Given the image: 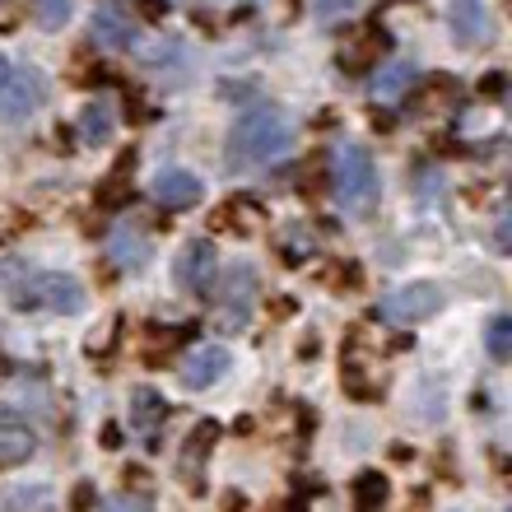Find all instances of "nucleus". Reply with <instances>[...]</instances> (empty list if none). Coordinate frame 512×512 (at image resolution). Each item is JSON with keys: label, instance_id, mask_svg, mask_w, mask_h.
I'll use <instances>...</instances> for the list:
<instances>
[{"label": "nucleus", "instance_id": "f257e3e1", "mask_svg": "<svg viewBox=\"0 0 512 512\" xmlns=\"http://www.w3.org/2000/svg\"><path fill=\"white\" fill-rule=\"evenodd\" d=\"M294 140V122L284 108H252L243 112L229 131V168L233 173H247V168H261V163H275Z\"/></svg>", "mask_w": 512, "mask_h": 512}, {"label": "nucleus", "instance_id": "f03ea898", "mask_svg": "<svg viewBox=\"0 0 512 512\" xmlns=\"http://www.w3.org/2000/svg\"><path fill=\"white\" fill-rule=\"evenodd\" d=\"M378 163L364 145H340L336 154V182H331V196L345 215H368L378 205Z\"/></svg>", "mask_w": 512, "mask_h": 512}, {"label": "nucleus", "instance_id": "7ed1b4c3", "mask_svg": "<svg viewBox=\"0 0 512 512\" xmlns=\"http://www.w3.org/2000/svg\"><path fill=\"white\" fill-rule=\"evenodd\" d=\"M14 308H42V312H61V317H75L84 308V284L66 270H42L19 289Z\"/></svg>", "mask_w": 512, "mask_h": 512}, {"label": "nucleus", "instance_id": "20e7f679", "mask_svg": "<svg viewBox=\"0 0 512 512\" xmlns=\"http://www.w3.org/2000/svg\"><path fill=\"white\" fill-rule=\"evenodd\" d=\"M256 289H261V280H256L252 266H233L224 280H215V322L224 326V331H243L247 322H252V308H256Z\"/></svg>", "mask_w": 512, "mask_h": 512}, {"label": "nucleus", "instance_id": "39448f33", "mask_svg": "<svg viewBox=\"0 0 512 512\" xmlns=\"http://www.w3.org/2000/svg\"><path fill=\"white\" fill-rule=\"evenodd\" d=\"M42 103H47V75L42 70H5V80H0V122H28Z\"/></svg>", "mask_w": 512, "mask_h": 512}, {"label": "nucleus", "instance_id": "423d86ee", "mask_svg": "<svg viewBox=\"0 0 512 512\" xmlns=\"http://www.w3.org/2000/svg\"><path fill=\"white\" fill-rule=\"evenodd\" d=\"M443 308V289L429 280H415V284H401L382 298V317L396 326H415V322H429L433 312Z\"/></svg>", "mask_w": 512, "mask_h": 512}, {"label": "nucleus", "instance_id": "0eeeda50", "mask_svg": "<svg viewBox=\"0 0 512 512\" xmlns=\"http://www.w3.org/2000/svg\"><path fill=\"white\" fill-rule=\"evenodd\" d=\"M215 280H219V252H215V243L196 238V243L182 247V256H177V266H173V284H177V289H187V294L205 298L210 289H215Z\"/></svg>", "mask_w": 512, "mask_h": 512}, {"label": "nucleus", "instance_id": "6e6552de", "mask_svg": "<svg viewBox=\"0 0 512 512\" xmlns=\"http://www.w3.org/2000/svg\"><path fill=\"white\" fill-rule=\"evenodd\" d=\"M447 28L461 52H475V47H489L494 19H489L485 0H447Z\"/></svg>", "mask_w": 512, "mask_h": 512}, {"label": "nucleus", "instance_id": "1a4fd4ad", "mask_svg": "<svg viewBox=\"0 0 512 512\" xmlns=\"http://www.w3.org/2000/svg\"><path fill=\"white\" fill-rule=\"evenodd\" d=\"M233 364V354L224 350V345H201V350H191L187 359H182V387L187 391H205V387H215L224 373H229Z\"/></svg>", "mask_w": 512, "mask_h": 512}, {"label": "nucleus", "instance_id": "9d476101", "mask_svg": "<svg viewBox=\"0 0 512 512\" xmlns=\"http://www.w3.org/2000/svg\"><path fill=\"white\" fill-rule=\"evenodd\" d=\"M33 452H38V433H33V424L19 419L14 410H0V471L24 466Z\"/></svg>", "mask_w": 512, "mask_h": 512}, {"label": "nucleus", "instance_id": "9b49d317", "mask_svg": "<svg viewBox=\"0 0 512 512\" xmlns=\"http://www.w3.org/2000/svg\"><path fill=\"white\" fill-rule=\"evenodd\" d=\"M205 187L201 177L187 173V168H163L159 177H154V201L163 205V210H191V205H201Z\"/></svg>", "mask_w": 512, "mask_h": 512}, {"label": "nucleus", "instance_id": "f8f14e48", "mask_svg": "<svg viewBox=\"0 0 512 512\" xmlns=\"http://www.w3.org/2000/svg\"><path fill=\"white\" fill-rule=\"evenodd\" d=\"M163 419H168V405H163L159 391H154V387H135V396H131V424L140 429V438H145L149 447H159Z\"/></svg>", "mask_w": 512, "mask_h": 512}, {"label": "nucleus", "instance_id": "ddd939ff", "mask_svg": "<svg viewBox=\"0 0 512 512\" xmlns=\"http://www.w3.org/2000/svg\"><path fill=\"white\" fill-rule=\"evenodd\" d=\"M94 42L103 47V52H131L135 47V24L117 10V5H103V10L94 14Z\"/></svg>", "mask_w": 512, "mask_h": 512}, {"label": "nucleus", "instance_id": "4468645a", "mask_svg": "<svg viewBox=\"0 0 512 512\" xmlns=\"http://www.w3.org/2000/svg\"><path fill=\"white\" fill-rule=\"evenodd\" d=\"M256 224H261V205H256L252 196H233V201H224L215 210V229L233 233V238H247Z\"/></svg>", "mask_w": 512, "mask_h": 512}, {"label": "nucleus", "instance_id": "2eb2a0df", "mask_svg": "<svg viewBox=\"0 0 512 512\" xmlns=\"http://www.w3.org/2000/svg\"><path fill=\"white\" fill-rule=\"evenodd\" d=\"M419 80V70L410 66V61H391V66H382L373 80H368V89H373V98H382V103H396L401 94H410Z\"/></svg>", "mask_w": 512, "mask_h": 512}, {"label": "nucleus", "instance_id": "dca6fc26", "mask_svg": "<svg viewBox=\"0 0 512 512\" xmlns=\"http://www.w3.org/2000/svg\"><path fill=\"white\" fill-rule=\"evenodd\" d=\"M108 252L122 270H145L149 266V238L140 229H117L108 238Z\"/></svg>", "mask_w": 512, "mask_h": 512}, {"label": "nucleus", "instance_id": "f3484780", "mask_svg": "<svg viewBox=\"0 0 512 512\" xmlns=\"http://www.w3.org/2000/svg\"><path fill=\"white\" fill-rule=\"evenodd\" d=\"M112 131H117V108L112 103H89V108L80 112V140L84 145H108Z\"/></svg>", "mask_w": 512, "mask_h": 512}, {"label": "nucleus", "instance_id": "a211bd4d", "mask_svg": "<svg viewBox=\"0 0 512 512\" xmlns=\"http://www.w3.org/2000/svg\"><path fill=\"white\" fill-rule=\"evenodd\" d=\"M387 47H391L387 33H382V28H368V38H359V42L350 47V52H340V66L350 70V75H359V70L373 66V61H378V56L387 52Z\"/></svg>", "mask_w": 512, "mask_h": 512}, {"label": "nucleus", "instance_id": "6ab92c4d", "mask_svg": "<svg viewBox=\"0 0 512 512\" xmlns=\"http://www.w3.org/2000/svg\"><path fill=\"white\" fill-rule=\"evenodd\" d=\"M391 499V485L382 471H364L359 480H354V508L359 512H382Z\"/></svg>", "mask_w": 512, "mask_h": 512}, {"label": "nucleus", "instance_id": "aec40b11", "mask_svg": "<svg viewBox=\"0 0 512 512\" xmlns=\"http://www.w3.org/2000/svg\"><path fill=\"white\" fill-rule=\"evenodd\" d=\"M215 443H219V424H215V419H201V424L191 429V438H187V452H182V457H187V466H191V471L201 466V461H205V452H210V447H215Z\"/></svg>", "mask_w": 512, "mask_h": 512}, {"label": "nucleus", "instance_id": "412c9836", "mask_svg": "<svg viewBox=\"0 0 512 512\" xmlns=\"http://www.w3.org/2000/svg\"><path fill=\"white\" fill-rule=\"evenodd\" d=\"M485 345H489V354L494 359H512V317H494L489 322V331H485Z\"/></svg>", "mask_w": 512, "mask_h": 512}, {"label": "nucleus", "instance_id": "4be33fe9", "mask_svg": "<svg viewBox=\"0 0 512 512\" xmlns=\"http://www.w3.org/2000/svg\"><path fill=\"white\" fill-rule=\"evenodd\" d=\"M28 10L42 28H66L70 19V0H28Z\"/></svg>", "mask_w": 512, "mask_h": 512}, {"label": "nucleus", "instance_id": "5701e85b", "mask_svg": "<svg viewBox=\"0 0 512 512\" xmlns=\"http://www.w3.org/2000/svg\"><path fill=\"white\" fill-rule=\"evenodd\" d=\"M131 196H135L131 182H126L122 173H112V177H108V187L98 191V205H103V210H122V205L131 201Z\"/></svg>", "mask_w": 512, "mask_h": 512}, {"label": "nucleus", "instance_id": "b1692460", "mask_svg": "<svg viewBox=\"0 0 512 512\" xmlns=\"http://www.w3.org/2000/svg\"><path fill=\"white\" fill-rule=\"evenodd\" d=\"M103 512H149V499L145 494H112L103 499Z\"/></svg>", "mask_w": 512, "mask_h": 512}, {"label": "nucleus", "instance_id": "393cba45", "mask_svg": "<svg viewBox=\"0 0 512 512\" xmlns=\"http://www.w3.org/2000/svg\"><path fill=\"white\" fill-rule=\"evenodd\" d=\"M94 508H98V489L89 480H80V485L70 489V512H94Z\"/></svg>", "mask_w": 512, "mask_h": 512}, {"label": "nucleus", "instance_id": "a878e982", "mask_svg": "<svg viewBox=\"0 0 512 512\" xmlns=\"http://www.w3.org/2000/svg\"><path fill=\"white\" fill-rule=\"evenodd\" d=\"M350 10H359V0H317L322 19H336V14H350Z\"/></svg>", "mask_w": 512, "mask_h": 512}, {"label": "nucleus", "instance_id": "bb28decb", "mask_svg": "<svg viewBox=\"0 0 512 512\" xmlns=\"http://www.w3.org/2000/svg\"><path fill=\"white\" fill-rule=\"evenodd\" d=\"M336 284H340V289H359V284H364V270L345 261V266L336 270Z\"/></svg>", "mask_w": 512, "mask_h": 512}, {"label": "nucleus", "instance_id": "cd10ccee", "mask_svg": "<svg viewBox=\"0 0 512 512\" xmlns=\"http://www.w3.org/2000/svg\"><path fill=\"white\" fill-rule=\"evenodd\" d=\"M140 10H145V19H163L168 14V0H135Z\"/></svg>", "mask_w": 512, "mask_h": 512}, {"label": "nucleus", "instance_id": "c85d7f7f", "mask_svg": "<svg viewBox=\"0 0 512 512\" xmlns=\"http://www.w3.org/2000/svg\"><path fill=\"white\" fill-rule=\"evenodd\" d=\"M98 443H103V447H122V429H117V424H103V429H98Z\"/></svg>", "mask_w": 512, "mask_h": 512}, {"label": "nucleus", "instance_id": "c756f323", "mask_svg": "<svg viewBox=\"0 0 512 512\" xmlns=\"http://www.w3.org/2000/svg\"><path fill=\"white\" fill-rule=\"evenodd\" d=\"M503 84H508V80H503V75H489V80L480 84V94H489V98H494V94H503Z\"/></svg>", "mask_w": 512, "mask_h": 512}, {"label": "nucleus", "instance_id": "7c9ffc66", "mask_svg": "<svg viewBox=\"0 0 512 512\" xmlns=\"http://www.w3.org/2000/svg\"><path fill=\"white\" fill-rule=\"evenodd\" d=\"M5 70H10V66H5V56H0V80H5Z\"/></svg>", "mask_w": 512, "mask_h": 512}]
</instances>
